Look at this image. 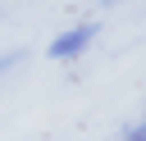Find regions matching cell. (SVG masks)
Listing matches in <instances>:
<instances>
[{"label": "cell", "mask_w": 146, "mask_h": 141, "mask_svg": "<svg viewBox=\"0 0 146 141\" xmlns=\"http://www.w3.org/2000/svg\"><path fill=\"white\" fill-rule=\"evenodd\" d=\"M91 41H96V23H78V27H68V32H59L46 55H50V59H78Z\"/></svg>", "instance_id": "obj_1"}, {"label": "cell", "mask_w": 146, "mask_h": 141, "mask_svg": "<svg viewBox=\"0 0 146 141\" xmlns=\"http://www.w3.org/2000/svg\"><path fill=\"white\" fill-rule=\"evenodd\" d=\"M123 141H146V118L132 123V127H123Z\"/></svg>", "instance_id": "obj_3"}, {"label": "cell", "mask_w": 146, "mask_h": 141, "mask_svg": "<svg viewBox=\"0 0 146 141\" xmlns=\"http://www.w3.org/2000/svg\"><path fill=\"white\" fill-rule=\"evenodd\" d=\"M14 64H23V50H9V55H0V77H5Z\"/></svg>", "instance_id": "obj_2"}]
</instances>
